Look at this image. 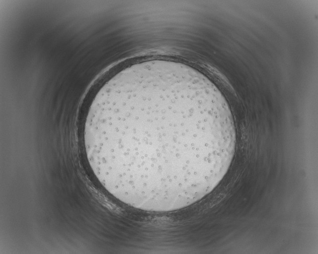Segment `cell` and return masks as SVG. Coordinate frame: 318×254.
Masks as SVG:
<instances>
[{"instance_id":"1","label":"cell","mask_w":318,"mask_h":254,"mask_svg":"<svg viewBox=\"0 0 318 254\" xmlns=\"http://www.w3.org/2000/svg\"><path fill=\"white\" fill-rule=\"evenodd\" d=\"M85 143L105 187L133 208L169 212L210 193L234 156L227 101L186 65L154 59L126 67L100 89L89 110Z\"/></svg>"}]
</instances>
